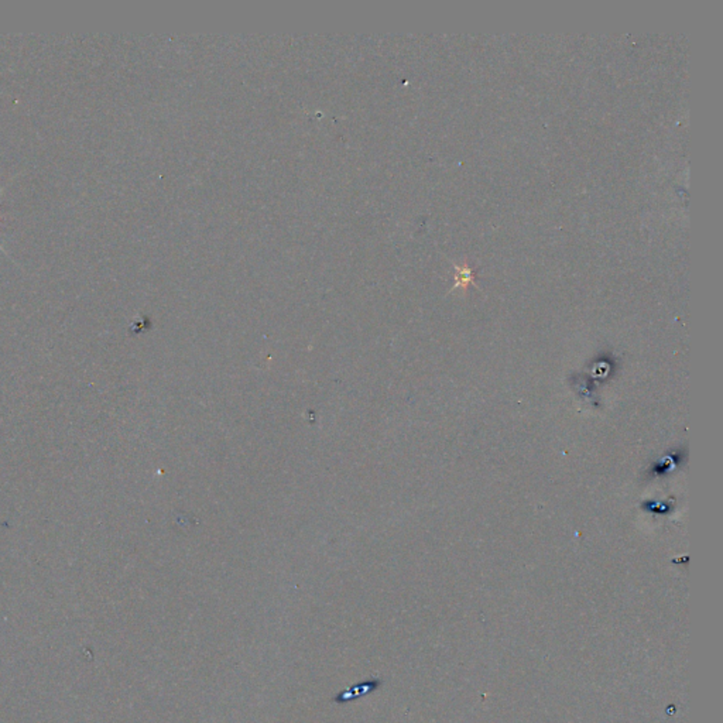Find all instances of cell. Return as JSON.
<instances>
[{"label": "cell", "mask_w": 723, "mask_h": 723, "mask_svg": "<svg viewBox=\"0 0 723 723\" xmlns=\"http://www.w3.org/2000/svg\"><path fill=\"white\" fill-rule=\"evenodd\" d=\"M2 191H3V188H2V189H0V193H2ZM0 250H2V252H3V253H6V252H5V250H3V249H2V246H0Z\"/></svg>", "instance_id": "1"}]
</instances>
